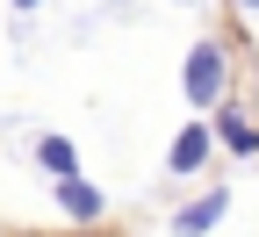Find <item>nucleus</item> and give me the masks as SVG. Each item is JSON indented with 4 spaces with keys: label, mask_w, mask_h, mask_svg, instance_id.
<instances>
[{
    "label": "nucleus",
    "mask_w": 259,
    "mask_h": 237,
    "mask_svg": "<svg viewBox=\"0 0 259 237\" xmlns=\"http://www.w3.org/2000/svg\"><path fill=\"white\" fill-rule=\"evenodd\" d=\"M15 8H22V15H29V8H44V0H15Z\"/></svg>",
    "instance_id": "obj_7"
},
{
    "label": "nucleus",
    "mask_w": 259,
    "mask_h": 237,
    "mask_svg": "<svg viewBox=\"0 0 259 237\" xmlns=\"http://www.w3.org/2000/svg\"><path fill=\"white\" fill-rule=\"evenodd\" d=\"M187 101L194 108H216L223 101V43H194L187 51Z\"/></svg>",
    "instance_id": "obj_1"
},
{
    "label": "nucleus",
    "mask_w": 259,
    "mask_h": 237,
    "mask_svg": "<svg viewBox=\"0 0 259 237\" xmlns=\"http://www.w3.org/2000/svg\"><path fill=\"white\" fill-rule=\"evenodd\" d=\"M202 158H209V129L187 122L180 137H173V151H166V173H202Z\"/></svg>",
    "instance_id": "obj_3"
},
{
    "label": "nucleus",
    "mask_w": 259,
    "mask_h": 237,
    "mask_svg": "<svg viewBox=\"0 0 259 237\" xmlns=\"http://www.w3.org/2000/svg\"><path fill=\"white\" fill-rule=\"evenodd\" d=\"M216 137H223V144H231V151H259V129H252L245 115H231V108H223V115H216Z\"/></svg>",
    "instance_id": "obj_6"
},
{
    "label": "nucleus",
    "mask_w": 259,
    "mask_h": 237,
    "mask_svg": "<svg viewBox=\"0 0 259 237\" xmlns=\"http://www.w3.org/2000/svg\"><path fill=\"white\" fill-rule=\"evenodd\" d=\"M223 209H231V194H223V187H209V194H194L187 209L173 216V237H209V230L223 223Z\"/></svg>",
    "instance_id": "obj_2"
},
{
    "label": "nucleus",
    "mask_w": 259,
    "mask_h": 237,
    "mask_svg": "<svg viewBox=\"0 0 259 237\" xmlns=\"http://www.w3.org/2000/svg\"><path fill=\"white\" fill-rule=\"evenodd\" d=\"M238 8H259V0H238Z\"/></svg>",
    "instance_id": "obj_8"
},
{
    "label": "nucleus",
    "mask_w": 259,
    "mask_h": 237,
    "mask_svg": "<svg viewBox=\"0 0 259 237\" xmlns=\"http://www.w3.org/2000/svg\"><path fill=\"white\" fill-rule=\"evenodd\" d=\"M36 165L51 180H65V173H79V151H72V137H36Z\"/></svg>",
    "instance_id": "obj_5"
},
{
    "label": "nucleus",
    "mask_w": 259,
    "mask_h": 237,
    "mask_svg": "<svg viewBox=\"0 0 259 237\" xmlns=\"http://www.w3.org/2000/svg\"><path fill=\"white\" fill-rule=\"evenodd\" d=\"M58 209L87 223V216H101L108 201H101V187H87V180H72V173H65V180H58Z\"/></svg>",
    "instance_id": "obj_4"
}]
</instances>
